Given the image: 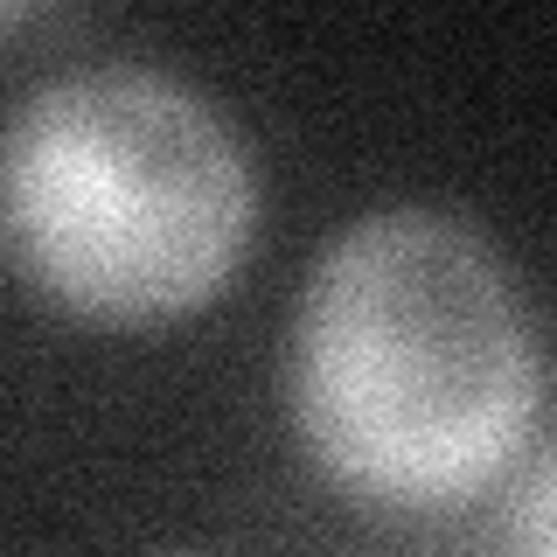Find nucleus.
I'll return each mask as SVG.
<instances>
[{
    "label": "nucleus",
    "instance_id": "2",
    "mask_svg": "<svg viewBox=\"0 0 557 557\" xmlns=\"http://www.w3.org/2000/svg\"><path fill=\"white\" fill-rule=\"evenodd\" d=\"M258 174L237 126L147 63L42 84L0 139V237L84 321H174L237 278Z\"/></svg>",
    "mask_w": 557,
    "mask_h": 557
},
{
    "label": "nucleus",
    "instance_id": "3",
    "mask_svg": "<svg viewBox=\"0 0 557 557\" xmlns=\"http://www.w3.org/2000/svg\"><path fill=\"white\" fill-rule=\"evenodd\" d=\"M550 453L530 446V474L516 495V557H550Z\"/></svg>",
    "mask_w": 557,
    "mask_h": 557
},
{
    "label": "nucleus",
    "instance_id": "1",
    "mask_svg": "<svg viewBox=\"0 0 557 557\" xmlns=\"http://www.w3.org/2000/svg\"><path fill=\"white\" fill-rule=\"evenodd\" d=\"M293 425L376 509L487 495L544 425V348L509 258L446 209L348 223L300 293Z\"/></svg>",
    "mask_w": 557,
    "mask_h": 557
},
{
    "label": "nucleus",
    "instance_id": "4",
    "mask_svg": "<svg viewBox=\"0 0 557 557\" xmlns=\"http://www.w3.org/2000/svg\"><path fill=\"white\" fill-rule=\"evenodd\" d=\"M22 22H35V8H14V0H0V35H14Z\"/></svg>",
    "mask_w": 557,
    "mask_h": 557
}]
</instances>
